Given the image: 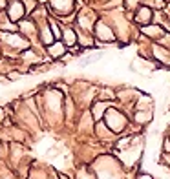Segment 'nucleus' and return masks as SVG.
Returning <instances> with one entry per match:
<instances>
[{"mask_svg":"<svg viewBox=\"0 0 170 179\" xmlns=\"http://www.w3.org/2000/svg\"><path fill=\"white\" fill-rule=\"evenodd\" d=\"M165 152H170V141L165 139Z\"/></svg>","mask_w":170,"mask_h":179,"instance_id":"obj_1","label":"nucleus"},{"mask_svg":"<svg viewBox=\"0 0 170 179\" xmlns=\"http://www.w3.org/2000/svg\"><path fill=\"white\" fill-rule=\"evenodd\" d=\"M141 179H152L150 176H141Z\"/></svg>","mask_w":170,"mask_h":179,"instance_id":"obj_2","label":"nucleus"}]
</instances>
